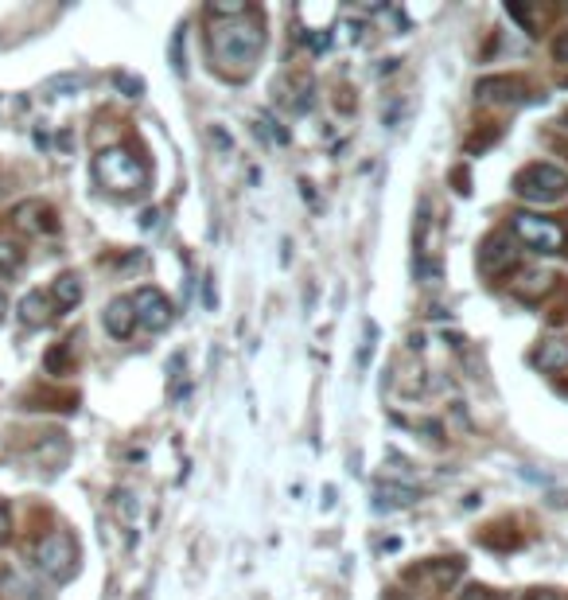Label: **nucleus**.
<instances>
[{
  "label": "nucleus",
  "instance_id": "obj_1",
  "mask_svg": "<svg viewBox=\"0 0 568 600\" xmlns=\"http://www.w3.org/2000/svg\"><path fill=\"white\" fill-rule=\"evenodd\" d=\"M262 47H265V31L253 20V12L230 23H210V31H207L210 63H215L222 78H245L253 70L257 55H262Z\"/></svg>",
  "mask_w": 568,
  "mask_h": 600
},
{
  "label": "nucleus",
  "instance_id": "obj_2",
  "mask_svg": "<svg viewBox=\"0 0 568 600\" xmlns=\"http://www.w3.org/2000/svg\"><path fill=\"white\" fill-rule=\"evenodd\" d=\"M93 180L113 195H137L148 187V168H145V160L133 157L129 148L113 145V148H102L98 157H93Z\"/></svg>",
  "mask_w": 568,
  "mask_h": 600
},
{
  "label": "nucleus",
  "instance_id": "obj_3",
  "mask_svg": "<svg viewBox=\"0 0 568 600\" xmlns=\"http://www.w3.org/2000/svg\"><path fill=\"white\" fill-rule=\"evenodd\" d=\"M514 195L526 199V203H561L568 195V172H561L557 164H529L514 175Z\"/></svg>",
  "mask_w": 568,
  "mask_h": 600
},
{
  "label": "nucleus",
  "instance_id": "obj_4",
  "mask_svg": "<svg viewBox=\"0 0 568 600\" xmlns=\"http://www.w3.org/2000/svg\"><path fill=\"white\" fill-rule=\"evenodd\" d=\"M31 561H35V569H40L43 578L67 581L70 573L78 569V546H75V538H70L67 531H51V534H43L40 542H35Z\"/></svg>",
  "mask_w": 568,
  "mask_h": 600
},
{
  "label": "nucleus",
  "instance_id": "obj_5",
  "mask_svg": "<svg viewBox=\"0 0 568 600\" xmlns=\"http://www.w3.org/2000/svg\"><path fill=\"white\" fill-rule=\"evenodd\" d=\"M510 230L518 242H526L529 250H537V254H561L564 250V227H557L553 219L518 210V215H510Z\"/></svg>",
  "mask_w": 568,
  "mask_h": 600
},
{
  "label": "nucleus",
  "instance_id": "obj_6",
  "mask_svg": "<svg viewBox=\"0 0 568 600\" xmlns=\"http://www.w3.org/2000/svg\"><path fill=\"white\" fill-rule=\"evenodd\" d=\"M133 312H137V324L145 327V332H164L172 320H175V312H172V300L164 297L160 289H152V285H145V289H137L133 297Z\"/></svg>",
  "mask_w": 568,
  "mask_h": 600
},
{
  "label": "nucleus",
  "instance_id": "obj_7",
  "mask_svg": "<svg viewBox=\"0 0 568 600\" xmlns=\"http://www.w3.org/2000/svg\"><path fill=\"white\" fill-rule=\"evenodd\" d=\"M514 257H518V250H514V238L510 234H487L483 238V246H479V269L487 277H499V273H506V269L514 265Z\"/></svg>",
  "mask_w": 568,
  "mask_h": 600
},
{
  "label": "nucleus",
  "instance_id": "obj_8",
  "mask_svg": "<svg viewBox=\"0 0 568 600\" xmlns=\"http://www.w3.org/2000/svg\"><path fill=\"white\" fill-rule=\"evenodd\" d=\"M475 98L483 105H518L526 102V86L518 78H483L475 86Z\"/></svg>",
  "mask_w": 568,
  "mask_h": 600
},
{
  "label": "nucleus",
  "instance_id": "obj_9",
  "mask_svg": "<svg viewBox=\"0 0 568 600\" xmlns=\"http://www.w3.org/2000/svg\"><path fill=\"white\" fill-rule=\"evenodd\" d=\"M16 227L20 230H28V234H55L58 230V215L47 203H23V207H16Z\"/></svg>",
  "mask_w": 568,
  "mask_h": 600
},
{
  "label": "nucleus",
  "instance_id": "obj_10",
  "mask_svg": "<svg viewBox=\"0 0 568 600\" xmlns=\"http://www.w3.org/2000/svg\"><path fill=\"white\" fill-rule=\"evenodd\" d=\"M51 316H55V300H51V292L31 289L28 297L20 300V324H23V327H43V324H51Z\"/></svg>",
  "mask_w": 568,
  "mask_h": 600
},
{
  "label": "nucleus",
  "instance_id": "obj_11",
  "mask_svg": "<svg viewBox=\"0 0 568 600\" xmlns=\"http://www.w3.org/2000/svg\"><path fill=\"white\" fill-rule=\"evenodd\" d=\"M102 324H105V332H110L113 339H129V336H133V327H137L133 300H129V297L110 300V309H105V316H102Z\"/></svg>",
  "mask_w": 568,
  "mask_h": 600
},
{
  "label": "nucleus",
  "instance_id": "obj_12",
  "mask_svg": "<svg viewBox=\"0 0 568 600\" xmlns=\"http://www.w3.org/2000/svg\"><path fill=\"white\" fill-rule=\"evenodd\" d=\"M534 363H537V367L546 371V374H561V371L568 367V339H561V336L541 339V347H537Z\"/></svg>",
  "mask_w": 568,
  "mask_h": 600
},
{
  "label": "nucleus",
  "instance_id": "obj_13",
  "mask_svg": "<svg viewBox=\"0 0 568 600\" xmlns=\"http://www.w3.org/2000/svg\"><path fill=\"white\" fill-rule=\"evenodd\" d=\"M417 503V491L405 484H382L374 496V511H397V507H413Z\"/></svg>",
  "mask_w": 568,
  "mask_h": 600
},
{
  "label": "nucleus",
  "instance_id": "obj_14",
  "mask_svg": "<svg viewBox=\"0 0 568 600\" xmlns=\"http://www.w3.org/2000/svg\"><path fill=\"white\" fill-rule=\"evenodd\" d=\"M51 300H55V312H70L75 304L82 300V281L78 273H63V277H55V285H51Z\"/></svg>",
  "mask_w": 568,
  "mask_h": 600
},
{
  "label": "nucleus",
  "instance_id": "obj_15",
  "mask_svg": "<svg viewBox=\"0 0 568 600\" xmlns=\"http://www.w3.org/2000/svg\"><path fill=\"white\" fill-rule=\"evenodd\" d=\"M459 558H452V561H436V566H424V569H413L409 578L413 581H432L436 589H448V585H452L456 578H459Z\"/></svg>",
  "mask_w": 568,
  "mask_h": 600
},
{
  "label": "nucleus",
  "instance_id": "obj_16",
  "mask_svg": "<svg viewBox=\"0 0 568 600\" xmlns=\"http://www.w3.org/2000/svg\"><path fill=\"white\" fill-rule=\"evenodd\" d=\"M553 281H557V277H553L549 269H526V273L514 281V289L522 292V297H537V292H546Z\"/></svg>",
  "mask_w": 568,
  "mask_h": 600
},
{
  "label": "nucleus",
  "instance_id": "obj_17",
  "mask_svg": "<svg viewBox=\"0 0 568 600\" xmlns=\"http://www.w3.org/2000/svg\"><path fill=\"white\" fill-rule=\"evenodd\" d=\"M0 596L4 600H35V585L23 581L20 573H4V578H0Z\"/></svg>",
  "mask_w": 568,
  "mask_h": 600
},
{
  "label": "nucleus",
  "instance_id": "obj_18",
  "mask_svg": "<svg viewBox=\"0 0 568 600\" xmlns=\"http://www.w3.org/2000/svg\"><path fill=\"white\" fill-rule=\"evenodd\" d=\"M207 12H210L215 20H242V16H250L253 8L245 4V0H215V4H210Z\"/></svg>",
  "mask_w": 568,
  "mask_h": 600
},
{
  "label": "nucleus",
  "instance_id": "obj_19",
  "mask_svg": "<svg viewBox=\"0 0 568 600\" xmlns=\"http://www.w3.org/2000/svg\"><path fill=\"white\" fill-rule=\"evenodd\" d=\"M257 133H265L269 140H273V145H288V140H292V133L277 121L273 113H262V117H257Z\"/></svg>",
  "mask_w": 568,
  "mask_h": 600
},
{
  "label": "nucleus",
  "instance_id": "obj_20",
  "mask_svg": "<svg viewBox=\"0 0 568 600\" xmlns=\"http://www.w3.org/2000/svg\"><path fill=\"white\" fill-rule=\"evenodd\" d=\"M292 105V113H307L315 105V86H312V78H296V98H288Z\"/></svg>",
  "mask_w": 568,
  "mask_h": 600
},
{
  "label": "nucleus",
  "instance_id": "obj_21",
  "mask_svg": "<svg viewBox=\"0 0 568 600\" xmlns=\"http://www.w3.org/2000/svg\"><path fill=\"white\" fill-rule=\"evenodd\" d=\"M86 86V78L82 75H58V78H51L43 86V94H51V98H58V94H75V90H82Z\"/></svg>",
  "mask_w": 568,
  "mask_h": 600
},
{
  "label": "nucleus",
  "instance_id": "obj_22",
  "mask_svg": "<svg viewBox=\"0 0 568 600\" xmlns=\"http://www.w3.org/2000/svg\"><path fill=\"white\" fill-rule=\"evenodd\" d=\"M113 507H117V515L125 519V526H133L137 523V515H140V503H137V496L133 491H117L113 496Z\"/></svg>",
  "mask_w": 568,
  "mask_h": 600
},
{
  "label": "nucleus",
  "instance_id": "obj_23",
  "mask_svg": "<svg viewBox=\"0 0 568 600\" xmlns=\"http://www.w3.org/2000/svg\"><path fill=\"white\" fill-rule=\"evenodd\" d=\"M187 390H191V382H187V371H183V355L172 359V398L180 402V398H187Z\"/></svg>",
  "mask_w": 568,
  "mask_h": 600
},
{
  "label": "nucleus",
  "instance_id": "obj_24",
  "mask_svg": "<svg viewBox=\"0 0 568 600\" xmlns=\"http://www.w3.org/2000/svg\"><path fill=\"white\" fill-rule=\"evenodd\" d=\"M440 262H436V257H429V254H421L417 257V277L424 281V285H436V281H440Z\"/></svg>",
  "mask_w": 568,
  "mask_h": 600
},
{
  "label": "nucleus",
  "instance_id": "obj_25",
  "mask_svg": "<svg viewBox=\"0 0 568 600\" xmlns=\"http://www.w3.org/2000/svg\"><path fill=\"white\" fill-rule=\"evenodd\" d=\"M67 367H70V344L47 351V371H51V374H63Z\"/></svg>",
  "mask_w": 568,
  "mask_h": 600
},
{
  "label": "nucleus",
  "instance_id": "obj_26",
  "mask_svg": "<svg viewBox=\"0 0 568 600\" xmlns=\"http://www.w3.org/2000/svg\"><path fill=\"white\" fill-rule=\"evenodd\" d=\"M23 262V254L16 250L12 242H0V273H12V269H20Z\"/></svg>",
  "mask_w": 568,
  "mask_h": 600
},
{
  "label": "nucleus",
  "instance_id": "obj_27",
  "mask_svg": "<svg viewBox=\"0 0 568 600\" xmlns=\"http://www.w3.org/2000/svg\"><path fill=\"white\" fill-rule=\"evenodd\" d=\"M183 40H187V31H183V28L172 35V67H175V75H187V63H183Z\"/></svg>",
  "mask_w": 568,
  "mask_h": 600
},
{
  "label": "nucleus",
  "instance_id": "obj_28",
  "mask_svg": "<svg viewBox=\"0 0 568 600\" xmlns=\"http://www.w3.org/2000/svg\"><path fill=\"white\" fill-rule=\"evenodd\" d=\"M207 140H210V145H215V152H218V157H230L234 140H230L226 133H222V129H218V125H210V129H207Z\"/></svg>",
  "mask_w": 568,
  "mask_h": 600
},
{
  "label": "nucleus",
  "instance_id": "obj_29",
  "mask_svg": "<svg viewBox=\"0 0 568 600\" xmlns=\"http://www.w3.org/2000/svg\"><path fill=\"white\" fill-rule=\"evenodd\" d=\"M374 339H377V327H374V324H366V339H362V351H359V367H370Z\"/></svg>",
  "mask_w": 568,
  "mask_h": 600
},
{
  "label": "nucleus",
  "instance_id": "obj_30",
  "mask_svg": "<svg viewBox=\"0 0 568 600\" xmlns=\"http://www.w3.org/2000/svg\"><path fill=\"white\" fill-rule=\"evenodd\" d=\"M117 90H125L129 98H140V90H145V82L133 78V75H117Z\"/></svg>",
  "mask_w": 568,
  "mask_h": 600
},
{
  "label": "nucleus",
  "instance_id": "obj_31",
  "mask_svg": "<svg viewBox=\"0 0 568 600\" xmlns=\"http://www.w3.org/2000/svg\"><path fill=\"white\" fill-rule=\"evenodd\" d=\"M304 40H307V47H312V51L319 55V51H327V47H331V35L324 31V35H319V31H304Z\"/></svg>",
  "mask_w": 568,
  "mask_h": 600
},
{
  "label": "nucleus",
  "instance_id": "obj_32",
  "mask_svg": "<svg viewBox=\"0 0 568 600\" xmlns=\"http://www.w3.org/2000/svg\"><path fill=\"white\" fill-rule=\"evenodd\" d=\"M12 538V511H8V503H0V546H4Z\"/></svg>",
  "mask_w": 568,
  "mask_h": 600
},
{
  "label": "nucleus",
  "instance_id": "obj_33",
  "mask_svg": "<svg viewBox=\"0 0 568 600\" xmlns=\"http://www.w3.org/2000/svg\"><path fill=\"white\" fill-rule=\"evenodd\" d=\"M464 600H502L494 589H483V585H471V589L464 593Z\"/></svg>",
  "mask_w": 568,
  "mask_h": 600
},
{
  "label": "nucleus",
  "instance_id": "obj_34",
  "mask_svg": "<svg viewBox=\"0 0 568 600\" xmlns=\"http://www.w3.org/2000/svg\"><path fill=\"white\" fill-rule=\"evenodd\" d=\"M553 58H557V63H568V31H561L557 40H553Z\"/></svg>",
  "mask_w": 568,
  "mask_h": 600
},
{
  "label": "nucleus",
  "instance_id": "obj_35",
  "mask_svg": "<svg viewBox=\"0 0 568 600\" xmlns=\"http://www.w3.org/2000/svg\"><path fill=\"white\" fill-rule=\"evenodd\" d=\"M203 304H207L210 312L218 309V297H215V277H210V273H207V281H203Z\"/></svg>",
  "mask_w": 568,
  "mask_h": 600
},
{
  "label": "nucleus",
  "instance_id": "obj_36",
  "mask_svg": "<svg viewBox=\"0 0 568 600\" xmlns=\"http://www.w3.org/2000/svg\"><path fill=\"white\" fill-rule=\"evenodd\" d=\"M156 219H160V210H145V215H140V227L152 230V227H156Z\"/></svg>",
  "mask_w": 568,
  "mask_h": 600
},
{
  "label": "nucleus",
  "instance_id": "obj_37",
  "mask_svg": "<svg viewBox=\"0 0 568 600\" xmlns=\"http://www.w3.org/2000/svg\"><path fill=\"white\" fill-rule=\"evenodd\" d=\"M526 600H561L557 593H549V589H537V593H529Z\"/></svg>",
  "mask_w": 568,
  "mask_h": 600
},
{
  "label": "nucleus",
  "instance_id": "obj_38",
  "mask_svg": "<svg viewBox=\"0 0 568 600\" xmlns=\"http://www.w3.org/2000/svg\"><path fill=\"white\" fill-rule=\"evenodd\" d=\"M4 309H8V300H4V292H0V320H4Z\"/></svg>",
  "mask_w": 568,
  "mask_h": 600
}]
</instances>
